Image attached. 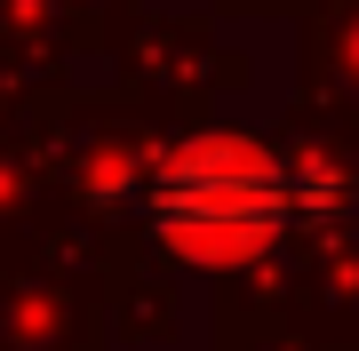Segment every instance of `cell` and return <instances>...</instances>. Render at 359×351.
Wrapping results in <instances>:
<instances>
[{
  "label": "cell",
  "mask_w": 359,
  "mask_h": 351,
  "mask_svg": "<svg viewBox=\"0 0 359 351\" xmlns=\"http://www.w3.org/2000/svg\"><path fill=\"white\" fill-rule=\"evenodd\" d=\"M184 176L192 184H184V200H176V223L200 247H256L264 232H280L287 192H280V168H271L264 152L224 144V152H200Z\"/></svg>",
  "instance_id": "6da1fadb"
}]
</instances>
